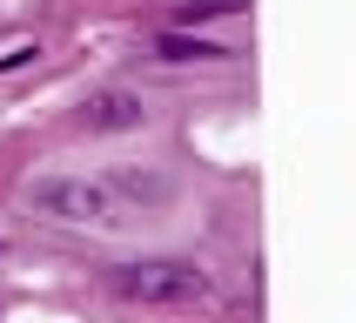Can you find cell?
Returning <instances> with one entry per match:
<instances>
[{"label":"cell","mask_w":356,"mask_h":323,"mask_svg":"<svg viewBox=\"0 0 356 323\" xmlns=\"http://www.w3.org/2000/svg\"><path fill=\"white\" fill-rule=\"evenodd\" d=\"M155 54L161 61H222V47H216V40H202V34H161Z\"/></svg>","instance_id":"cell-4"},{"label":"cell","mask_w":356,"mask_h":323,"mask_svg":"<svg viewBox=\"0 0 356 323\" xmlns=\"http://www.w3.org/2000/svg\"><path fill=\"white\" fill-rule=\"evenodd\" d=\"M216 14H242V0H188L181 20H216Z\"/></svg>","instance_id":"cell-5"},{"label":"cell","mask_w":356,"mask_h":323,"mask_svg":"<svg viewBox=\"0 0 356 323\" xmlns=\"http://www.w3.org/2000/svg\"><path fill=\"white\" fill-rule=\"evenodd\" d=\"M108 283L128 303H209V276L195 262H121L108 269Z\"/></svg>","instance_id":"cell-1"},{"label":"cell","mask_w":356,"mask_h":323,"mask_svg":"<svg viewBox=\"0 0 356 323\" xmlns=\"http://www.w3.org/2000/svg\"><path fill=\"white\" fill-rule=\"evenodd\" d=\"M34 209L54 222H121V202L108 182H88V175H54L34 189Z\"/></svg>","instance_id":"cell-2"},{"label":"cell","mask_w":356,"mask_h":323,"mask_svg":"<svg viewBox=\"0 0 356 323\" xmlns=\"http://www.w3.org/2000/svg\"><path fill=\"white\" fill-rule=\"evenodd\" d=\"M141 121H148V108H141V95H128V88L88 95V108H81V128H95V135H108V128H141Z\"/></svg>","instance_id":"cell-3"}]
</instances>
